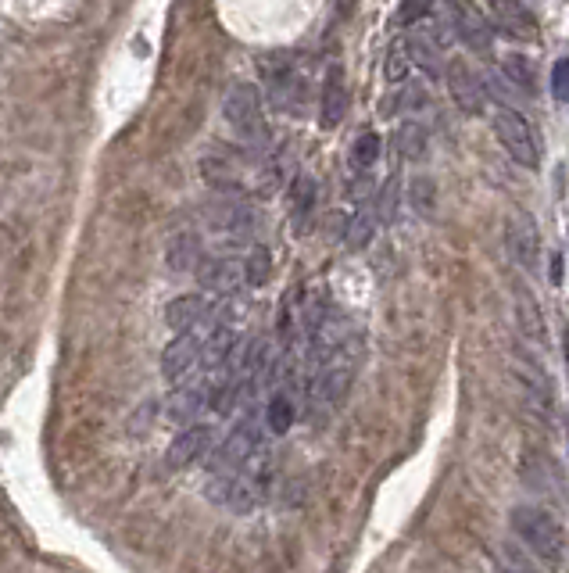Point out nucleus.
Returning <instances> with one entry per match:
<instances>
[{
  "label": "nucleus",
  "instance_id": "1",
  "mask_svg": "<svg viewBox=\"0 0 569 573\" xmlns=\"http://www.w3.org/2000/svg\"><path fill=\"white\" fill-rule=\"evenodd\" d=\"M509 523L516 538L534 552L537 559H544L548 566H559L566 556V534H562L559 520L541 505H516L509 513Z\"/></svg>",
  "mask_w": 569,
  "mask_h": 573
},
{
  "label": "nucleus",
  "instance_id": "2",
  "mask_svg": "<svg viewBox=\"0 0 569 573\" xmlns=\"http://www.w3.org/2000/svg\"><path fill=\"white\" fill-rule=\"evenodd\" d=\"M222 115H226L230 129L244 144L265 147L269 126H265V112H262V90H258L255 83H233L230 90H226V101H222Z\"/></svg>",
  "mask_w": 569,
  "mask_h": 573
},
{
  "label": "nucleus",
  "instance_id": "3",
  "mask_svg": "<svg viewBox=\"0 0 569 573\" xmlns=\"http://www.w3.org/2000/svg\"><path fill=\"white\" fill-rule=\"evenodd\" d=\"M262 423H258V412H247L244 420L233 427V434L208 455V470L212 477H230V473H240L251 462V455L262 448Z\"/></svg>",
  "mask_w": 569,
  "mask_h": 573
},
{
  "label": "nucleus",
  "instance_id": "4",
  "mask_svg": "<svg viewBox=\"0 0 569 573\" xmlns=\"http://www.w3.org/2000/svg\"><path fill=\"white\" fill-rule=\"evenodd\" d=\"M491 126L512 162H519L523 169H541V144H537V133L527 115H519L516 108H494Z\"/></svg>",
  "mask_w": 569,
  "mask_h": 573
},
{
  "label": "nucleus",
  "instance_id": "5",
  "mask_svg": "<svg viewBox=\"0 0 569 573\" xmlns=\"http://www.w3.org/2000/svg\"><path fill=\"white\" fill-rule=\"evenodd\" d=\"M505 248H509L512 262L523 273H537L541 269V230H537L530 212H512L505 219Z\"/></svg>",
  "mask_w": 569,
  "mask_h": 573
},
{
  "label": "nucleus",
  "instance_id": "6",
  "mask_svg": "<svg viewBox=\"0 0 569 573\" xmlns=\"http://www.w3.org/2000/svg\"><path fill=\"white\" fill-rule=\"evenodd\" d=\"M444 79H448V94L455 101L462 115H484L487 112V94H484V83L476 79L473 65L469 61H448L444 69Z\"/></svg>",
  "mask_w": 569,
  "mask_h": 573
},
{
  "label": "nucleus",
  "instance_id": "7",
  "mask_svg": "<svg viewBox=\"0 0 569 573\" xmlns=\"http://www.w3.org/2000/svg\"><path fill=\"white\" fill-rule=\"evenodd\" d=\"M208 226L226 240H247L255 230V208L240 201V197L226 194L222 201L208 205Z\"/></svg>",
  "mask_w": 569,
  "mask_h": 573
},
{
  "label": "nucleus",
  "instance_id": "8",
  "mask_svg": "<svg viewBox=\"0 0 569 573\" xmlns=\"http://www.w3.org/2000/svg\"><path fill=\"white\" fill-rule=\"evenodd\" d=\"M197 366H204V337L197 334H179L162 351V377L169 384H187V377Z\"/></svg>",
  "mask_w": 569,
  "mask_h": 573
},
{
  "label": "nucleus",
  "instance_id": "9",
  "mask_svg": "<svg viewBox=\"0 0 569 573\" xmlns=\"http://www.w3.org/2000/svg\"><path fill=\"white\" fill-rule=\"evenodd\" d=\"M212 452H215V427H208V423H190L169 445L165 466H169V470H187L197 459H208Z\"/></svg>",
  "mask_w": 569,
  "mask_h": 573
},
{
  "label": "nucleus",
  "instance_id": "10",
  "mask_svg": "<svg viewBox=\"0 0 569 573\" xmlns=\"http://www.w3.org/2000/svg\"><path fill=\"white\" fill-rule=\"evenodd\" d=\"M165 323L176 334H194L197 326H215V301H208L204 294H183V298L169 301L165 308Z\"/></svg>",
  "mask_w": 569,
  "mask_h": 573
},
{
  "label": "nucleus",
  "instance_id": "11",
  "mask_svg": "<svg viewBox=\"0 0 569 573\" xmlns=\"http://www.w3.org/2000/svg\"><path fill=\"white\" fill-rule=\"evenodd\" d=\"M265 86H269V97L276 108L283 112H301L305 104V79H301L298 65H265Z\"/></svg>",
  "mask_w": 569,
  "mask_h": 573
},
{
  "label": "nucleus",
  "instance_id": "12",
  "mask_svg": "<svg viewBox=\"0 0 569 573\" xmlns=\"http://www.w3.org/2000/svg\"><path fill=\"white\" fill-rule=\"evenodd\" d=\"M212 394L215 387L208 380H197V384H179L165 402L172 423H194L204 409H212Z\"/></svg>",
  "mask_w": 569,
  "mask_h": 573
},
{
  "label": "nucleus",
  "instance_id": "13",
  "mask_svg": "<svg viewBox=\"0 0 569 573\" xmlns=\"http://www.w3.org/2000/svg\"><path fill=\"white\" fill-rule=\"evenodd\" d=\"M348 115V79H344V69L340 65H330L319 83V122L326 129L340 126Z\"/></svg>",
  "mask_w": 569,
  "mask_h": 573
},
{
  "label": "nucleus",
  "instance_id": "14",
  "mask_svg": "<svg viewBox=\"0 0 569 573\" xmlns=\"http://www.w3.org/2000/svg\"><path fill=\"white\" fill-rule=\"evenodd\" d=\"M197 280H201L204 291L212 294H237L247 283V269L237 258H204L201 269H197Z\"/></svg>",
  "mask_w": 569,
  "mask_h": 573
},
{
  "label": "nucleus",
  "instance_id": "15",
  "mask_svg": "<svg viewBox=\"0 0 569 573\" xmlns=\"http://www.w3.org/2000/svg\"><path fill=\"white\" fill-rule=\"evenodd\" d=\"M204 262V251H201V237L197 233H176L165 248V266L172 273H197Z\"/></svg>",
  "mask_w": 569,
  "mask_h": 573
},
{
  "label": "nucleus",
  "instance_id": "16",
  "mask_svg": "<svg viewBox=\"0 0 569 573\" xmlns=\"http://www.w3.org/2000/svg\"><path fill=\"white\" fill-rule=\"evenodd\" d=\"M405 43H408V58H412V65H419L426 76H434V79L444 76L448 61H444L441 43H437L434 36H430V33H412Z\"/></svg>",
  "mask_w": 569,
  "mask_h": 573
},
{
  "label": "nucleus",
  "instance_id": "17",
  "mask_svg": "<svg viewBox=\"0 0 569 573\" xmlns=\"http://www.w3.org/2000/svg\"><path fill=\"white\" fill-rule=\"evenodd\" d=\"M290 215H294V223H298V230L308 223V215L315 212V201H319V187H315L312 176H298V180L290 183Z\"/></svg>",
  "mask_w": 569,
  "mask_h": 573
},
{
  "label": "nucleus",
  "instance_id": "18",
  "mask_svg": "<svg viewBox=\"0 0 569 573\" xmlns=\"http://www.w3.org/2000/svg\"><path fill=\"white\" fill-rule=\"evenodd\" d=\"M376 223H380V215L369 212V208H355L348 219V226H344V244H348L351 251H362L369 248V240L376 237Z\"/></svg>",
  "mask_w": 569,
  "mask_h": 573
},
{
  "label": "nucleus",
  "instance_id": "19",
  "mask_svg": "<svg viewBox=\"0 0 569 573\" xmlns=\"http://www.w3.org/2000/svg\"><path fill=\"white\" fill-rule=\"evenodd\" d=\"M516 319H519V330L530 337L534 344L544 341V319H541V308H537L534 294L527 287H519L516 291Z\"/></svg>",
  "mask_w": 569,
  "mask_h": 573
},
{
  "label": "nucleus",
  "instance_id": "20",
  "mask_svg": "<svg viewBox=\"0 0 569 573\" xmlns=\"http://www.w3.org/2000/svg\"><path fill=\"white\" fill-rule=\"evenodd\" d=\"M491 15L509 33H534V22H530V15L523 11L519 0H491Z\"/></svg>",
  "mask_w": 569,
  "mask_h": 573
},
{
  "label": "nucleus",
  "instance_id": "21",
  "mask_svg": "<svg viewBox=\"0 0 569 573\" xmlns=\"http://www.w3.org/2000/svg\"><path fill=\"white\" fill-rule=\"evenodd\" d=\"M426 129L419 126L416 119H408V122H401L398 126V151H401V158L405 162H423L426 158Z\"/></svg>",
  "mask_w": 569,
  "mask_h": 573
},
{
  "label": "nucleus",
  "instance_id": "22",
  "mask_svg": "<svg viewBox=\"0 0 569 573\" xmlns=\"http://www.w3.org/2000/svg\"><path fill=\"white\" fill-rule=\"evenodd\" d=\"M408 205L419 219H430L437 208V183L430 176H416V180L408 183Z\"/></svg>",
  "mask_w": 569,
  "mask_h": 573
},
{
  "label": "nucleus",
  "instance_id": "23",
  "mask_svg": "<svg viewBox=\"0 0 569 573\" xmlns=\"http://www.w3.org/2000/svg\"><path fill=\"white\" fill-rule=\"evenodd\" d=\"M265 423H269L272 434H287L294 427V402H290L287 391H276L269 398V409H265Z\"/></svg>",
  "mask_w": 569,
  "mask_h": 573
},
{
  "label": "nucleus",
  "instance_id": "24",
  "mask_svg": "<svg viewBox=\"0 0 569 573\" xmlns=\"http://www.w3.org/2000/svg\"><path fill=\"white\" fill-rule=\"evenodd\" d=\"M380 147L383 140L376 137V133H362V137L355 140V147H351V162H355L358 169H373V165L380 162Z\"/></svg>",
  "mask_w": 569,
  "mask_h": 573
},
{
  "label": "nucleus",
  "instance_id": "25",
  "mask_svg": "<svg viewBox=\"0 0 569 573\" xmlns=\"http://www.w3.org/2000/svg\"><path fill=\"white\" fill-rule=\"evenodd\" d=\"M502 69H505V76L512 79V86H519L523 94H534L537 90V83H534V72H530V65L523 58H516V54H509V58L502 61Z\"/></svg>",
  "mask_w": 569,
  "mask_h": 573
},
{
  "label": "nucleus",
  "instance_id": "26",
  "mask_svg": "<svg viewBox=\"0 0 569 573\" xmlns=\"http://www.w3.org/2000/svg\"><path fill=\"white\" fill-rule=\"evenodd\" d=\"M244 269H247V283H251V287H262V283L272 276V255L265 248H255L247 255Z\"/></svg>",
  "mask_w": 569,
  "mask_h": 573
},
{
  "label": "nucleus",
  "instance_id": "27",
  "mask_svg": "<svg viewBox=\"0 0 569 573\" xmlns=\"http://www.w3.org/2000/svg\"><path fill=\"white\" fill-rule=\"evenodd\" d=\"M408 65H412V58H408V43L398 40L391 47V58H387V79H391V83H401L405 72H408Z\"/></svg>",
  "mask_w": 569,
  "mask_h": 573
},
{
  "label": "nucleus",
  "instance_id": "28",
  "mask_svg": "<svg viewBox=\"0 0 569 573\" xmlns=\"http://www.w3.org/2000/svg\"><path fill=\"white\" fill-rule=\"evenodd\" d=\"M437 0H401V22L405 26H416V22H423L430 11H434Z\"/></svg>",
  "mask_w": 569,
  "mask_h": 573
},
{
  "label": "nucleus",
  "instance_id": "29",
  "mask_svg": "<svg viewBox=\"0 0 569 573\" xmlns=\"http://www.w3.org/2000/svg\"><path fill=\"white\" fill-rule=\"evenodd\" d=\"M459 26H462V36H466L473 47H484V26L476 22V15L466 8V4L459 8Z\"/></svg>",
  "mask_w": 569,
  "mask_h": 573
},
{
  "label": "nucleus",
  "instance_id": "30",
  "mask_svg": "<svg viewBox=\"0 0 569 573\" xmlns=\"http://www.w3.org/2000/svg\"><path fill=\"white\" fill-rule=\"evenodd\" d=\"M552 97L562 104H569V58L555 61L552 69Z\"/></svg>",
  "mask_w": 569,
  "mask_h": 573
},
{
  "label": "nucleus",
  "instance_id": "31",
  "mask_svg": "<svg viewBox=\"0 0 569 573\" xmlns=\"http://www.w3.org/2000/svg\"><path fill=\"white\" fill-rule=\"evenodd\" d=\"M394 212H398V180H391L387 187H383L380 194V208H376V215H380L383 223H391Z\"/></svg>",
  "mask_w": 569,
  "mask_h": 573
},
{
  "label": "nucleus",
  "instance_id": "32",
  "mask_svg": "<svg viewBox=\"0 0 569 573\" xmlns=\"http://www.w3.org/2000/svg\"><path fill=\"white\" fill-rule=\"evenodd\" d=\"M498 573H537V570H534V566H530L523 556H516V552H509V556H505V563L498 566Z\"/></svg>",
  "mask_w": 569,
  "mask_h": 573
}]
</instances>
